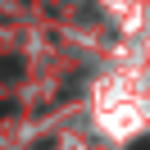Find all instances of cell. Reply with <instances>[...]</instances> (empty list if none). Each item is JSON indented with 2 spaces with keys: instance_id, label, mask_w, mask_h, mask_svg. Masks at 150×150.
<instances>
[{
  "instance_id": "cell-2",
  "label": "cell",
  "mask_w": 150,
  "mask_h": 150,
  "mask_svg": "<svg viewBox=\"0 0 150 150\" xmlns=\"http://www.w3.org/2000/svg\"><path fill=\"white\" fill-rule=\"evenodd\" d=\"M37 150H55V141H50V137H46V141H41V146H37Z\"/></svg>"
},
{
  "instance_id": "cell-3",
  "label": "cell",
  "mask_w": 150,
  "mask_h": 150,
  "mask_svg": "<svg viewBox=\"0 0 150 150\" xmlns=\"http://www.w3.org/2000/svg\"><path fill=\"white\" fill-rule=\"evenodd\" d=\"M132 150H150V137H146V141H137V146H132Z\"/></svg>"
},
{
  "instance_id": "cell-1",
  "label": "cell",
  "mask_w": 150,
  "mask_h": 150,
  "mask_svg": "<svg viewBox=\"0 0 150 150\" xmlns=\"http://www.w3.org/2000/svg\"><path fill=\"white\" fill-rule=\"evenodd\" d=\"M5 114H14V100H0V118H5Z\"/></svg>"
}]
</instances>
